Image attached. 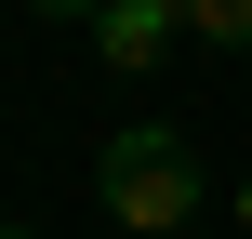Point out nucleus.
<instances>
[{
	"instance_id": "obj_2",
	"label": "nucleus",
	"mask_w": 252,
	"mask_h": 239,
	"mask_svg": "<svg viewBox=\"0 0 252 239\" xmlns=\"http://www.w3.org/2000/svg\"><path fill=\"white\" fill-rule=\"evenodd\" d=\"M93 53H106L120 80H146L159 53H186V0H106V13H93Z\"/></svg>"
},
{
	"instance_id": "obj_1",
	"label": "nucleus",
	"mask_w": 252,
	"mask_h": 239,
	"mask_svg": "<svg viewBox=\"0 0 252 239\" xmlns=\"http://www.w3.org/2000/svg\"><path fill=\"white\" fill-rule=\"evenodd\" d=\"M93 200H106V226H120V239H186V226H199V200H213V173H199L186 133L133 120V133L93 146Z\"/></svg>"
},
{
	"instance_id": "obj_5",
	"label": "nucleus",
	"mask_w": 252,
	"mask_h": 239,
	"mask_svg": "<svg viewBox=\"0 0 252 239\" xmlns=\"http://www.w3.org/2000/svg\"><path fill=\"white\" fill-rule=\"evenodd\" d=\"M0 239H27V226H0Z\"/></svg>"
},
{
	"instance_id": "obj_3",
	"label": "nucleus",
	"mask_w": 252,
	"mask_h": 239,
	"mask_svg": "<svg viewBox=\"0 0 252 239\" xmlns=\"http://www.w3.org/2000/svg\"><path fill=\"white\" fill-rule=\"evenodd\" d=\"M186 40H226V53H252V0H186Z\"/></svg>"
},
{
	"instance_id": "obj_4",
	"label": "nucleus",
	"mask_w": 252,
	"mask_h": 239,
	"mask_svg": "<svg viewBox=\"0 0 252 239\" xmlns=\"http://www.w3.org/2000/svg\"><path fill=\"white\" fill-rule=\"evenodd\" d=\"M40 13H66V27H93V13H106V0H40Z\"/></svg>"
}]
</instances>
